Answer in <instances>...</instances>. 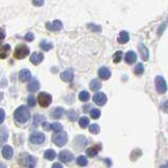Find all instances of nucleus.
Returning <instances> with one entry per match:
<instances>
[{
    "mask_svg": "<svg viewBox=\"0 0 168 168\" xmlns=\"http://www.w3.org/2000/svg\"><path fill=\"white\" fill-rule=\"evenodd\" d=\"M30 118V113L28 108L26 106H20L14 113V119L17 121L18 123H25L28 122Z\"/></svg>",
    "mask_w": 168,
    "mask_h": 168,
    "instance_id": "f257e3e1",
    "label": "nucleus"
},
{
    "mask_svg": "<svg viewBox=\"0 0 168 168\" xmlns=\"http://www.w3.org/2000/svg\"><path fill=\"white\" fill-rule=\"evenodd\" d=\"M30 54V48H28V45L25 44H19L17 47L15 48V52H14V56L17 59H23L24 57Z\"/></svg>",
    "mask_w": 168,
    "mask_h": 168,
    "instance_id": "f03ea898",
    "label": "nucleus"
},
{
    "mask_svg": "<svg viewBox=\"0 0 168 168\" xmlns=\"http://www.w3.org/2000/svg\"><path fill=\"white\" fill-rule=\"evenodd\" d=\"M155 83H156V89L159 94L163 95L167 91V84H166L165 79L162 76H157Z\"/></svg>",
    "mask_w": 168,
    "mask_h": 168,
    "instance_id": "7ed1b4c3",
    "label": "nucleus"
},
{
    "mask_svg": "<svg viewBox=\"0 0 168 168\" xmlns=\"http://www.w3.org/2000/svg\"><path fill=\"white\" fill-rule=\"evenodd\" d=\"M67 135H66L65 133H56L55 135H53V138H52V140H53V142L56 144L57 146H59V147H61V146L65 145L66 142H67Z\"/></svg>",
    "mask_w": 168,
    "mask_h": 168,
    "instance_id": "20e7f679",
    "label": "nucleus"
},
{
    "mask_svg": "<svg viewBox=\"0 0 168 168\" xmlns=\"http://www.w3.org/2000/svg\"><path fill=\"white\" fill-rule=\"evenodd\" d=\"M38 102L42 107H47L52 103V96L45 91H42L38 95Z\"/></svg>",
    "mask_w": 168,
    "mask_h": 168,
    "instance_id": "39448f33",
    "label": "nucleus"
},
{
    "mask_svg": "<svg viewBox=\"0 0 168 168\" xmlns=\"http://www.w3.org/2000/svg\"><path fill=\"white\" fill-rule=\"evenodd\" d=\"M45 140V135L42 133H33L30 135V142L33 144H42Z\"/></svg>",
    "mask_w": 168,
    "mask_h": 168,
    "instance_id": "423d86ee",
    "label": "nucleus"
},
{
    "mask_svg": "<svg viewBox=\"0 0 168 168\" xmlns=\"http://www.w3.org/2000/svg\"><path fill=\"white\" fill-rule=\"evenodd\" d=\"M59 159H60L61 162L69 163L74 160V155L69 150H62L59 153Z\"/></svg>",
    "mask_w": 168,
    "mask_h": 168,
    "instance_id": "0eeeda50",
    "label": "nucleus"
},
{
    "mask_svg": "<svg viewBox=\"0 0 168 168\" xmlns=\"http://www.w3.org/2000/svg\"><path fill=\"white\" fill-rule=\"evenodd\" d=\"M93 100H94V102L99 106H103L106 102H107V98H106L105 94H103V93H97L95 96H94Z\"/></svg>",
    "mask_w": 168,
    "mask_h": 168,
    "instance_id": "6e6552de",
    "label": "nucleus"
},
{
    "mask_svg": "<svg viewBox=\"0 0 168 168\" xmlns=\"http://www.w3.org/2000/svg\"><path fill=\"white\" fill-rule=\"evenodd\" d=\"M21 156H22V158H24V159H23V161H20V163H22L23 165L28 166V167H30V168L35 167L36 159L34 158L33 156H28V155H21Z\"/></svg>",
    "mask_w": 168,
    "mask_h": 168,
    "instance_id": "1a4fd4ad",
    "label": "nucleus"
},
{
    "mask_svg": "<svg viewBox=\"0 0 168 168\" xmlns=\"http://www.w3.org/2000/svg\"><path fill=\"white\" fill-rule=\"evenodd\" d=\"M46 28L50 30H62L63 24L60 20H55L53 22H47L46 23Z\"/></svg>",
    "mask_w": 168,
    "mask_h": 168,
    "instance_id": "9d476101",
    "label": "nucleus"
},
{
    "mask_svg": "<svg viewBox=\"0 0 168 168\" xmlns=\"http://www.w3.org/2000/svg\"><path fill=\"white\" fill-rule=\"evenodd\" d=\"M43 59H44V56H43L42 53H33L30 58V62L33 63V64H35V65H38L39 63L42 62Z\"/></svg>",
    "mask_w": 168,
    "mask_h": 168,
    "instance_id": "9b49d317",
    "label": "nucleus"
},
{
    "mask_svg": "<svg viewBox=\"0 0 168 168\" xmlns=\"http://www.w3.org/2000/svg\"><path fill=\"white\" fill-rule=\"evenodd\" d=\"M139 52H140V55L142 57L144 61H147L149 59V52H148L147 47H146L145 45L143 43H139Z\"/></svg>",
    "mask_w": 168,
    "mask_h": 168,
    "instance_id": "f8f14e48",
    "label": "nucleus"
},
{
    "mask_svg": "<svg viewBox=\"0 0 168 168\" xmlns=\"http://www.w3.org/2000/svg\"><path fill=\"white\" fill-rule=\"evenodd\" d=\"M101 148H102V145L101 144H98V145H95L93 147H89L86 150V155H87L89 158H93V157H96L98 155V152L101 150Z\"/></svg>",
    "mask_w": 168,
    "mask_h": 168,
    "instance_id": "ddd939ff",
    "label": "nucleus"
},
{
    "mask_svg": "<svg viewBox=\"0 0 168 168\" xmlns=\"http://www.w3.org/2000/svg\"><path fill=\"white\" fill-rule=\"evenodd\" d=\"M98 75H99V77H100L101 79H103V80H107V79L111 78V70L108 69L107 67L103 66V67H101L100 69H99Z\"/></svg>",
    "mask_w": 168,
    "mask_h": 168,
    "instance_id": "4468645a",
    "label": "nucleus"
},
{
    "mask_svg": "<svg viewBox=\"0 0 168 168\" xmlns=\"http://www.w3.org/2000/svg\"><path fill=\"white\" fill-rule=\"evenodd\" d=\"M30 77H32L30 72L28 69H26V68H23V69H21L19 72V80L21 82H26V81L30 80Z\"/></svg>",
    "mask_w": 168,
    "mask_h": 168,
    "instance_id": "2eb2a0df",
    "label": "nucleus"
},
{
    "mask_svg": "<svg viewBox=\"0 0 168 168\" xmlns=\"http://www.w3.org/2000/svg\"><path fill=\"white\" fill-rule=\"evenodd\" d=\"M61 79H62L63 81H65V82H70V81L73 80L74 78V72L72 68H69V69L65 70V72H63V73H61L60 75Z\"/></svg>",
    "mask_w": 168,
    "mask_h": 168,
    "instance_id": "dca6fc26",
    "label": "nucleus"
},
{
    "mask_svg": "<svg viewBox=\"0 0 168 168\" xmlns=\"http://www.w3.org/2000/svg\"><path fill=\"white\" fill-rule=\"evenodd\" d=\"M64 113V109L62 107H55L53 111H50V117L53 119H60Z\"/></svg>",
    "mask_w": 168,
    "mask_h": 168,
    "instance_id": "f3484780",
    "label": "nucleus"
},
{
    "mask_svg": "<svg viewBox=\"0 0 168 168\" xmlns=\"http://www.w3.org/2000/svg\"><path fill=\"white\" fill-rule=\"evenodd\" d=\"M10 50H11V45L10 44L0 45V59H4V58L8 57Z\"/></svg>",
    "mask_w": 168,
    "mask_h": 168,
    "instance_id": "a211bd4d",
    "label": "nucleus"
},
{
    "mask_svg": "<svg viewBox=\"0 0 168 168\" xmlns=\"http://www.w3.org/2000/svg\"><path fill=\"white\" fill-rule=\"evenodd\" d=\"M13 153H14V150H13V148L11 147V146H9V145L3 146V148H2V156H3V158L10 160V159H12Z\"/></svg>",
    "mask_w": 168,
    "mask_h": 168,
    "instance_id": "6ab92c4d",
    "label": "nucleus"
},
{
    "mask_svg": "<svg viewBox=\"0 0 168 168\" xmlns=\"http://www.w3.org/2000/svg\"><path fill=\"white\" fill-rule=\"evenodd\" d=\"M135 61H137V54H135V52L130 50V52L126 53V55H125V62L127 63V64H133V63H135Z\"/></svg>",
    "mask_w": 168,
    "mask_h": 168,
    "instance_id": "aec40b11",
    "label": "nucleus"
},
{
    "mask_svg": "<svg viewBox=\"0 0 168 168\" xmlns=\"http://www.w3.org/2000/svg\"><path fill=\"white\" fill-rule=\"evenodd\" d=\"M39 87H40V84H39V81H38L37 79H33L28 85V89L30 90V91H32V93L38 91Z\"/></svg>",
    "mask_w": 168,
    "mask_h": 168,
    "instance_id": "412c9836",
    "label": "nucleus"
},
{
    "mask_svg": "<svg viewBox=\"0 0 168 168\" xmlns=\"http://www.w3.org/2000/svg\"><path fill=\"white\" fill-rule=\"evenodd\" d=\"M128 40H129V34L126 30H122L118 36V42L124 44V43L128 42Z\"/></svg>",
    "mask_w": 168,
    "mask_h": 168,
    "instance_id": "4be33fe9",
    "label": "nucleus"
},
{
    "mask_svg": "<svg viewBox=\"0 0 168 168\" xmlns=\"http://www.w3.org/2000/svg\"><path fill=\"white\" fill-rule=\"evenodd\" d=\"M89 86H90V89H91V90H94V91H97V90H99L101 88L102 84H101L100 80H98V79H94V80L90 81Z\"/></svg>",
    "mask_w": 168,
    "mask_h": 168,
    "instance_id": "5701e85b",
    "label": "nucleus"
},
{
    "mask_svg": "<svg viewBox=\"0 0 168 168\" xmlns=\"http://www.w3.org/2000/svg\"><path fill=\"white\" fill-rule=\"evenodd\" d=\"M8 140V130L5 128H0V146Z\"/></svg>",
    "mask_w": 168,
    "mask_h": 168,
    "instance_id": "b1692460",
    "label": "nucleus"
},
{
    "mask_svg": "<svg viewBox=\"0 0 168 168\" xmlns=\"http://www.w3.org/2000/svg\"><path fill=\"white\" fill-rule=\"evenodd\" d=\"M44 158L46 160H54L56 158V152L53 149H47V150L44 151Z\"/></svg>",
    "mask_w": 168,
    "mask_h": 168,
    "instance_id": "393cba45",
    "label": "nucleus"
},
{
    "mask_svg": "<svg viewBox=\"0 0 168 168\" xmlns=\"http://www.w3.org/2000/svg\"><path fill=\"white\" fill-rule=\"evenodd\" d=\"M66 115H67V118L69 119L70 121H76L77 120V118H78V113H77V111H74V109H69V111L66 113Z\"/></svg>",
    "mask_w": 168,
    "mask_h": 168,
    "instance_id": "a878e982",
    "label": "nucleus"
},
{
    "mask_svg": "<svg viewBox=\"0 0 168 168\" xmlns=\"http://www.w3.org/2000/svg\"><path fill=\"white\" fill-rule=\"evenodd\" d=\"M88 163L87 159H86V157L84 156H80L77 158V164H78L79 166H81V167H84V166H86Z\"/></svg>",
    "mask_w": 168,
    "mask_h": 168,
    "instance_id": "bb28decb",
    "label": "nucleus"
},
{
    "mask_svg": "<svg viewBox=\"0 0 168 168\" xmlns=\"http://www.w3.org/2000/svg\"><path fill=\"white\" fill-rule=\"evenodd\" d=\"M79 125L82 128H86L89 125V119L87 117H81L80 120H79Z\"/></svg>",
    "mask_w": 168,
    "mask_h": 168,
    "instance_id": "cd10ccee",
    "label": "nucleus"
},
{
    "mask_svg": "<svg viewBox=\"0 0 168 168\" xmlns=\"http://www.w3.org/2000/svg\"><path fill=\"white\" fill-rule=\"evenodd\" d=\"M40 47L42 48L43 50H50L53 48V43L52 42H47V41H42V42L40 43Z\"/></svg>",
    "mask_w": 168,
    "mask_h": 168,
    "instance_id": "c85d7f7f",
    "label": "nucleus"
},
{
    "mask_svg": "<svg viewBox=\"0 0 168 168\" xmlns=\"http://www.w3.org/2000/svg\"><path fill=\"white\" fill-rule=\"evenodd\" d=\"M50 129H53L54 131L56 133H61L63 129V126L61 125L60 123H58V122H56V123H53L50 124Z\"/></svg>",
    "mask_w": 168,
    "mask_h": 168,
    "instance_id": "c756f323",
    "label": "nucleus"
},
{
    "mask_svg": "<svg viewBox=\"0 0 168 168\" xmlns=\"http://www.w3.org/2000/svg\"><path fill=\"white\" fill-rule=\"evenodd\" d=\"M122 56H123V53L121 52V50H118V52H116L113 56V62L115 63H119L122 59Z\"/></svg>",
    "mask_w": 168,
    "mask_h": 168,
    "instance_id": "7c9ffc66",
    "label": "nucleus"
},
{
    "mask_svg": "<svg viewBox=\"0 0 168 168\" xmlns=\"http://www.w3.org/2000/svg\"><path fill=\"white\" fill-rule=\"evenodd\" d=\"M143 72H144L143 63H138V64H137V66L135 67V75L140 76V75H142V74H143Z\"/></svg>",
    "mask_w": 168,
    "mask_h": 168,
    "instance_id": "2f4dec72",
    "label": "nucleus"
},
{
    "mask_svg": "<svg viewBox=\"0 0 168 168\" xmlns=\"http://www.w3.org/2000/svg\"><path fill=\"white\" fill-rule=\"evenodd\" d=\"M79 99H80V101H87L89 99V93L86 90H82L79 94Z\"/></svg>",
    "mask_w": 168,
    "mask_h": 168,
    "instance_id": "473e14b6",
    "label": "nucleus"
},
{
    "mask_svg": "<svg viewBox=\"0 0 168 168\" xmlns=\"http://www.w3.org/2000/svg\"><path fill=\"white\" fill-rule=\"evenodd\" d=\"M90 116H91V118L93 119H98L101 116L100 109H98V108H93L91 111H90Z\"/></svg>",
    "mask_w": 168,
    "mask_h": 168,
    "instance_id": "72a5a7b5",
    "label": "nucleus"
},
{
    "mask_svg": "<svg viewBox=\"0 0 168 168\" xmlns=\"http://www.w3.org/2000/svg\"><path fill=\"white\" fill-rule=\"evenodd\" d=\"M89 131L91 133L97 135V133H100V127H99L98 124H91V125L89 126Z\"/></svg>",
    "mask_w": 168,
    "mask_h": 168,
    "instance_id": "f704fd0d",
    "label": "nucleus"
},
{
    "mask_svg": "<svg viewBox=\"0 0 168 168\" xmlns=\"http://www.w3.org/2000/svg\"><path fill=\"white\" fill-rule=\"evenodd\" d=\"M88 28H89V30H94V32H101V26H100V25L90 23V24H88Z\"/></svg>",
    "mask_w": 168,
    "mask_h": 168,
    "instance_id": "c9c22d12",
    "label": "nucleus"
},
{
    "mask_svg": "<svg viewBox=\"0 0 168 168\" xmlns=\"http://www.w3.org/2000/svg\"><path fill=\"white\" fill-rule=\"evenodd\" d=\"M42 120H43V117H42V116H38V115L35 116V118H34V126L36 127V126H37L38 124L40 123V122H41Z\"/></svg>",
    "mask_w": 168,
    "mask_h": 168,
    "instance_id": "e433bc0d",
    "label": "nucleus"
},
{
    "mask_svg": "<svg viewBox=\"0 0 168 168\" xmlns=\"http://www.w3.org/2000/svg\"><path fill=\"white\" fill-rule=\"evenodd\" d=\"M28 100V105H30V107H33V106L36 105V101H35V98H34V96H30Z\"/></svg>",
    "mask_w": 168,
    "mask_h": 168,
    "instance_id": "4c0bfd02",
    "label": "nucleus"
},
{
    "mask_svg": "<svg viewBox=\"0 0 168 168\" xmlns=\"http://www.w3.org/2000/svg\"><path fill=\"white\" fill-rule=\"evenodd\" d=\"M34 39H35V36L33 33H28L25 35V40L26 41H33Z\"/></svg>",
    "mask_w": 168,
    "mask_h": 168,
    "instance_id": "58836bf2",
    "label": "nucleus"
},
{
    "mask_svg": "<svg viewBox=\"0 0 168 168\" xmlns=\"http://www.w3.org/2000/svg\"><path fill=\"white\" fill-rule=\"evenodd\" d=\"M4 119H5V113H4V111H3L2 108H0V124L3 123Z\"/></svg>",
    "mask_w": 168,
    "mask_h": 168,
    "instance_id": "ea45409f",
    "label": "nucleus"
},
{
    "mask_svg": "<svg viewBox=\"0 0 168 168\" xmlns=\"http://www.w3.org/2000/svg\"><path fill=\"white\" fill-rule=\"evenodd\" d=\"M42 127L44 130H50V123H48V122H43Z\"/></svg>",
    "mask_w": 168,
    "mask_h": 168,
    "instance_id": "a19ab883",
    "label": "nucleus"
},
{
    "mask_svg": "<svg viewBox=\"0 0 168 168\" xmlns=\"http://www.w3.org/2000/svg\"><path fill=\"white\" fill-rule=\"evenodd\" d=\"M162 108L164 109L165 113H168V100H165V102L163 103V105H162Z\"/></svg>",
    "mask_w": 168,
    "mask_h": 168,
    "instance_id": "79ce46f5",
    "label": "nucleus"
},
{
    "mask_svg": "<svg viewBox=\"0 0 168 168\" xmlns=\"http://www.w3.org/2000/svg\"><path fill=\"white\" fill-rule=\"evenodd\" d=\"M5 38V32L3 30V28H0V41L3 40Z\"/></svg>",
    "mask_w": 168,
    "mask_h": 168,
    "instance_id": "37998d69",
    "label": "nucleus"
},
{
    "mask_svg": "<svg viewBox=\"0 0 168 168\" xmlns=\"http://www.w3.org/2000/svg\"><path fill=\"white\" fill-rule=\"evenodd\" d=\"M33 4L34 5H43L44 4V1H42V0H41V1H36V0H34Z\"/></svg>",
    "mask_w": 168,
    "mask_h": 168,
    "instance_id": "c03bdc74",
    "label": "nucleus"
},
{
    "mask_svg": "<svg viewBox=\"0 0 168 168\" xmlns=\"http://www.w3.org/2000/svg\"><path fill=\"white\" fill-rule=\"evenodd\" d=\"M53 168H63V167H62V165H61L60 163H55L53 165Z\"/></svg>",
    "mask_w": 168,
    "mask_h": 168,
    "instance_id": "a18cd8bd",
    "label": "nucleus"
},
{
    "mask_svg": "<svg viewBox=\"0 0 168 168\" xmlns=\"http://www.w3.org/2000/svg\"><path fill=\"white\" fill-rule=\"evenodd\" d=\"M105 162H107V165H108V166H111V162L109 161V159H105Z\"/></svg>",
    "mask_w": 168,
    "mask_h": 168,
    "instance_id": "49530a36",
    "label": "nucleus"
},
{
    "mask_svg": "<svg viewBox=\"0 0 168 168\" xmlns=\"http://www.w3.org/2000/svg\"><path fill=\"white\" fill-rule=\"evenodd\" d=\"M2 98H3V93H0V102L2 101Z\"/></svg>",
    "mask_w": 168,
    "mask_h": 168,
    "instance_id": "de8ad7c7",
    "label": "nucleus"
},
{
    "mask_svg": "<svg viewBox=\"0 0 168 168\" xmlns=\"http://www.w3.org/2000/svg\"><path fill=\"white\" fill-rule=\"evenodd\" d=\"M0 168H5V166L2 163H0Z\"/></svg>",
    "mask_w": 168,
    "mask_h": 168,
    "instance_id": "09e8293b",
    "label": "nucleus"
},
{
    "mask_svg": "<svg viewBox=\"0 0 168 168\" xmlns=\"http://www.w3.org/2000/svg\"><path fill=\"white\" fill-rule=\"evenodd\" d=\"M161 168H168V165H163Z\"/></svg>",
    "mask_w": 168,
    "mask_h": 168,
    "instance_id": "8fccbe9b",
    "label": "nucleus"
}]
</instances>
